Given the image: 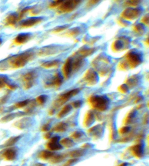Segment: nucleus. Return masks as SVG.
Listing matches in <instances>:
<instances>
[{"mask_svg":"<svg viewBox=\"0 0 149 166\" xmlns=\"http://www.w3.org/2000/svg\"><path fill=\"white\" fill-rule=\"evenodd\" d=\"M90 103L93 107L100 111L106 110L109 106V100L102 96H95L90 99Z\"/></svg>","mask_w":149,"mask_h":166,"instance_id":"f257e3e1","label":"nucleus"},{"mask_svg":"<svg viewBox=\"0 0 149 166\" xmlns=\"http://www.w3.org/2000/svg\"><path fill=\"white\" fill-rule=\"evenodd\" d=\"M30 54L24 53L14 56L8 60V65L13 68H19L23 66L27 62Z\"/></svg>","mask_w":149,"mask_h":166,"instance_id":"f03ea898","label":"nucleus"},{"mask_svg":"<svg viewBox=\"0 0 149 166\" xmlns=\"http://www.w3.org/2000/svg\"><path fill=\"white\" fill-rule=\"evenodd\" d=\"M60 138L59 137H54L51 138L50 142L47 144V148L49 151H58L62 148L59 141Z\"/></svg>","mask_w":149,"mask_h":166,"instance_id":"7ed1b4c3","label":"nucleus"},{"mask_svg":"<svg viewBox=\"0 0 149 166\" xmlns=\"http://www.w3.org/2000/svg\"><path fill=\"white\" fill-rule=\"evenodd\" d=\"M3 158L8 161H12L16 158L17 151L15 148L6 149L2 154Z\"/></svg>","mask_w":149,"mask_h":166,"instance_id":"20e7f679","label":"nucleus"},{"mask_svg":"<svg viewBox=\"0 0 149 166\" xmlns=\"http://www.w3.org/2000/svg\"><path fill=\"white\" fill-rule=\"evenodd\" d=\"M132 154L137 158H141L144 155V146L142 144H137L131 149Z\"/></svg>","mask_w":149,"mask_h":166,"instance_id":"39448f33","label":"nucleus"},{"mask_svg":"<svg viewBox=\"0 0 149 166\" xmlns=\"http://www.w3.org/2000/svg\"><path fill=\"white\" fill-rule=\"evenodd\" d=\"M34 77V74L33 72L27 73L23 77V81L25 84V87L26 88H29L32 86Z\"/></svg>","mask_w":149,"mask_h":166,"instance_id":"423d86ee","label":"nucleus"},{"mask_svg":"<svg viewBox=\"0 0 149 166\" xmlns=\"http://www.w3.org/2000/svg\"><path fill=\"white\" fill-rule=\"evenodd\" d=\"M30 34L22 33L19 34L14 40V42L16 44H22L25 43L29 40L30 37Z\"/></svg>","mask_w":149,"mask_h":166,"instance_id":"0eeeda50","label":"nucleus"},{"mask_svg":"<svg viewBox=\"0 0 149 166\" xmlns=\"http://www.w3.org/2000/svg\"><path fill=\"white\" fill-rule=\"evenodd\" d=\"M79 93V90L78 89H75L74 90H72L67 93H65L62 95L60 97L59 102L60 104H62L65 102H67L69 99H70L71 97H72L74 95H76L77 93Z\"/></svg>","mask_w":149,"mask_h":166,"instance_id":"6e6552de","label":"nucleus"},{"mask_svg":"<svg viewBox=\"0 0 149 166\" xmlns=\"http://www.w3.org/2000/svg\"><path fill=\"white\" fill-rule=\"evenodd\" d=\"M41 20V17L31 18L30 19H28L27 20L23 21L22 23L21 26L22 27L32 26L34 25L35 24H36L37 23H38L39 22H40Z\"/></svg>","mask_w":149,"mask_h":166,"instance_id":"1a4fd4ad","label":"nucleus"},{"mask_svg":"<svg viewBox=\"0 0 149 166\" xmlns=\"http://www.w3.org/2000/svg\"><path fill=\"white\" fill-rule=\"evenodd\" d=\"M18 19V16L16 14H11L6 18L5 23L7 25H10V26L14 25Z\"/></svg>","mask_w":149,"mask_h":166,"instance_id":"9d476101","label":"nucleus"},{"mask_svg":"<svg viewBox=\"0 0 149 166\" xmlns=\"http://www.w3.org/2000/svg\"><path fill=\"white\" fill-rule=\"evenodd\" d=\"M76 2L77 1H68V2H66L65 4L62 5L61 8V9H62L64 11H71L72 9H73L72 8L74 7V5L75 6L76 4H76Z\"/></svg>","mask_w":149,"mask_h":166,"instance_id":"9b49d317","label":"nucleus"},{"mask_svg":"<svg viewBox=\"0 0 149 166\" xmlns=\"http://www.w3.org/2000/svg\"><path fill=\"white\" fill-rule=\"evenodd\" d=\"M54 153H52L49 151H44L39 154V157L41 159H50L54 156Z\"/></svg>","mask_w":149,"mask_h":166,"instance_id":"f8f14e48","label":"nucleus"},{"mask_svg":"<svg viewBox=\"0 0 149 166\" xmlns=\"http://www.w3.org/2000/svg\"><path fill=\"white\" fill-rule=\"evenodd\" d=\"M62 146H64L65 147H71L74 145V142L69 138H65L61 140L60 142Z\"/></svg>","mask_w":149,"mask_h":166,"instance_id":"ddd939ff","label":"nucleus"},{"mask_svg":"<svg viewBox=\"0 0 149 166\" xmlns=\"http://www.w3.org/2000/svg\"><path fill=\"white\" fill-rule=\"evenodd\" d=\"M71 70H72V60L69 59L67 62L66 64L65 65L64 67V72L65 76L68 77L71 72Z\"/></svg>","mask_w":149,"mask_h":166,"instance_id":"4468645a","label":"nucleus"},{"mask_svg":"<svg viewBox=\"0 0 149 166\" xmlns=\"http://www.w3.org/2000/svg\"><path fill=\"white\" fill-rule=\"evenodd\" d=\"M71 107L70 105L65 106L61 110V112L58 114V117L60 118L63 117L64 116H66L71 111Z\"/></svg>","mask_w":149,"mask_h":166,"instance_id":"2eb2a0df","label":"nucleus"},{"mask_svg":"<svg viewBox=\"0 0 149 166\" xmlns=\"http://www.w3.org/2000/svg\"><path fill=\"white\" fill-rule=\"evenodd\" d=\"M67 129V125L65 123H61L54 128V130L57 132H63Z\"/></svg>","mask_w":149,"mask_h":166,"instance_id":"dca6fc26","label":"nucleus"},{"mask_svg":"<svg viewBox=\"0 0 149 166\" xmlns=\"http://www.w3.org/2000/svg\"><path fill=\"white\" fill-rule=\"evenodd\" d=\"M84 154V151L81 149H79V150H76L71 152L69 153V156L72 158H78V157H81Z\"/></svg>","mask_w":149,"mask_h":166,"instance_id":"f3484780","label":"nucleus"},{"mask_svg":"<svg viewBox=\"0 0 149 166\" xmlns=\"http://www.w3.org/2000/svg\"><path fill=\"white\" fill-rule=\"evenodd\" d=\"M19 138H20V137H15L11 138L6 142V143L5 144V146H9L13 145L18 140H19Z\"/></svg>","mask_w":149,"mask_h":166,"instance_id":"a211bd4d","label":"nucleus"},{"mask_svg":"<svg viewBox=\"0 0 149 166\" xmlns=\"http://www.w3.org/2000/svg\"><path fill=\"white\" fill-rule=\"evenodd\" d=\"M64 158V156L62 155H56V156H53L50 159H51V162L53 163H59L61 162V161H62Z\"/></svg>","mask_w":149,"mask_h":166,"instance_id":"6ab92c4d","label":"nucleus"},{"mask_svg":"<svg viewBox=\"0 0 149 166\" xmlns=\"http://www.w3.org/2000/svg\"><path fill=\"white\" fill-rule=\"evenodd\" d=\"M93 121V114L91 113H88V116L86 118L85 120V123H86V126H89L90 125Z\"/></svg>","mask_w":149,"mask_h":166,"instance_id":"aec40b11","label":"nucleus"},{"mask_svg":"<svg viewBox=\"0 0 149 166\" xmlns=\"http://www.w3.org/2000/svg\"><path fill=\"white\" fill-rule=\"evenodd\" d=\"M46 100H47V97L46 96L41 95L37 98V102H38V103L42 105L44 103H45V102L46 101Z\"/></svg>","mask_w":149,"mask_h":166,"instance_id":"412c9836","label":"nucleus"},{"mask_svg":"<svg viewBox=\"0 0 149 166\" xmlns=\"http://www.w3.org/2000/svg\"><path fill=\"white\" fill-rule=\"evenodd\" d=\"M28 103V100H24V101H22L20 102H18L17 103L15 107L17 108H20V107H25L26 105Z\"/></svg>","mask_w":149,"mask_h":166,"instance_id":"4be33fe9","label":"nucleus"},{"mask_svg":"<svg viewBox=\"0 0 149 166\" xmlns=\"http://www.w3.org/2000/svg\"><path fill=\"white\" fill-rule=\"evenodd\" d=\"M7 84V79L5 77H0V88H3Z\"/></svg>","mask_w":149,"mask_h":166,"instance_id":"5701e85b","label":"nucleus"},{"mask_svg":"<svg viewBox=\"0 0 149 166\" xmlns=\"http://www.w3.org/2000/svg\"><path fill=\"white\" fill-rule=\"evenodd\" d=\"M81 136V133L80 131H76L74 133V134L72 135V137L74 138V139H77L80 138Z\"/></svg>","mask_w":149,"mask_h":166,"instance_id":"b1692460","label":"nucleus"},{"mask_svg":"<svg viewBox=\"0 0 149 166\" xmlns=\"http://www.w3.org/2000/svg\"><path fill=\"white\" fill-rule=\"evenodd\" d=\"M57 62L58 61H54V62H48L50 63V64H48L46 62V63H44V66L45 67H50L53 66H54L56 65L57 63Z\"/></svg>","mask_w":149,"mask_h":166,"instance_id":"393cba45","label":"nucleus"},{"mask_svg":"<svg viewBox=\"0 0 149 166\" xmlns=\"http://www.w3.org/2000/svg\"><path fill=\"white\" fill-rule=\"evenodd\" d=\"M76 161H77V159H71L70 160H69L68 161H67V163L64 166H70L71 165H72V164H74V163H75Z\"/></svg>","mask_w":149,"mask_h":166,"instance_id":"a878e982","label":"nucleus"},{"mask_svg":"<svg viewBox=\"0 0 149 166\" xmlns=\"http://www.w3.org/2000/svg\"><path fill=\"white\" fill-rule=\"evenodd\" d=\"M130 130V128L128 127H123L121 130H120V133L121 134H125V133H128Z\"/></svg>","mask_w":149,"mask_h":166,"instance_id":"bb28decb","label":"nucleus"},{"mask_svg":"<svg viewBox=\"0 0 149 166\" xmlns=\"http://www.w3.org/2000/svg\"><path fill=\"white\" fill-rule=\"evenodd\" d=\"M81 105V102L80 100H78V101H76L73 103V107H75V108H78V107H79Z\"/></svg>","mask_w":149,"mask_h":166,"instance_id":"cd10ccee","label":"nucleus"},{"mask_svg":"<svg viewBox=\"0 0 149 166\" xmlns=\"http://www.w3.org/2000/svg\"><path fill=\"white\" fill-rule=\"evenodd\" d=\"M50 128V126L49 124H46L45 126H44L43 127L42 130H43V131H47L49 130Z\"/></svg>","mask_w":149,"mask_h":166,"instance_id":"c85d7f7f","label":"nucleus"},{"mask_svg":"<svg viewBox=\"0 0 149 166\" xmlns=\"http://www.w3.org/2000/svg\"><path fill=\"white\" fill-rule=\"evenodd\" d=\"M36 166H45L44 164H37Z\"/></svg>","mask_w":149,"mask_h":166,"instance_id":"c756f323","label":"nucleus"},{"mask_svg":"<svg viewBox=\"0 0 149 166\" xmlns=\"http://www.w3.org/2000/svg\"><path fill=\"white\" fill-rule=\"evenodd\" d=\"M121 166H126V164H122V165H121Z\"/></svg>","mask_w":149,"mask_h":166,"instance_id":"7c9ffc66","label":"nucleus"}]
</instances>
